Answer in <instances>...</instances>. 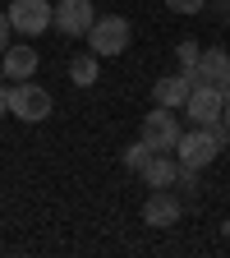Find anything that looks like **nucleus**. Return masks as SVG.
<instances>
[{"label": "nucleus", "mask_w": 230, "mask_h": 258, "mask_svg": "<svg viewBox=\"0 0 230 258\" xmlns=\"http://www.w3.org/2000/svg\"><path fill=\"white\" fill-rule=\"evenodd\" d=\"M10 115V97H5V88H0V120Z\"/></svg>", "instance_id": "19"}, {"label": "nucleus", "mask_w": 230, "mask_h": 258, "mask_svg": "<svg viewBox=\"0 0 230 258\" xmlns=\"http://www.w3.org/2000/svg\"><path fill=\"white\" fill-rule=\"evenodd\" d=\"M221 10H225V19H230V0H221Z\"/></svg>", "instance_id": "21"}, {"label": "nucleus", "mask_w": 230, "mask_h": 258, "mask_svg": "<svg viewBox=\"0 0 230 258\" xmlns=\"http://www.w3.org/2000/svg\"><path fill=\"white\" fill-rule=\"evenodd\" d=\"M207 5V0H166V10H175V14H198Z\"/></svg>", "instance_id": "16"}, {"label": "nucleus", "mask_w": 230, "mask_h": 258, "mask_svg": "<svg viewBox=\"0 0 230 258\" xmlns=\"http://www.w3.org/2000/svg\"><path fill=\"white\" fill-rule=\"evenodd\" d=\"M5 97H10V115L23 120V124H42V120L51 115V106H55V102H51V92H46L42 83H32V79L10 83Z\"/></svg>", "instance_id": "3"}, {"label": "nucleus", "mask_w": 230, "mask_h": 258, "mask_svg": "<svg viewBox=\"0 0 230 258\" xmlns=\"http://www.w3.org/2000/svg\"><path fill=\"white\" fill-rule=\"evenodd\" d=\"M129 42H134V28H129L124 14H97L92 28H88V51L97 60H115L129 51Z\"/></svg>", "instance_id": "2"}, {"label": "nucleus", "mask_w": 230, "mask_h": 258, "mask_svg": "<svg viewBox=\"0 0 230 258\" xmlns=\"http://www.w3.org/2000/svg\"><path fill=\"white\" fill-rule=\"evenodd\" d=\"M180 217H184L180 194H171V189H152L147 194V203H143V221L147 226H175Z\"/></svg>", "instance_id": "8"}, {"label": "nucleus", "mask_w": 230, "mask_h": 258, "mask_svg": "<svg viewBox=\"0 0 230 258\" xmlns=\"http://www.w3.org/2000/svg\"><path fill=\"white\" fill-rule=\"evenodd\" d=\"M225 92H230V79H225Z\"/></svg>", "instance_id": "22"}, {"label": "nucleus", "mask_w": 230, "mask_h": 258, "mask_svg": "<svg viewBox=\"0 0 230 258\" xmlns=\"http://www.w3.org/2000/svg\"><path fill=\"white\" fill-rule=\"evenodd\" d=\"M189 92H193V74H189V70H175V74H161V79L152 83V102H157V106L180 111Z\"/></svg>", "instance_id": "9"}, {"label": "nucleus", "mask_w": 230, "mask_h": 258, "mask_svg": "<svg viewBox=\"0 0 230 258\" xmlns=\"http://www.w3.org/2000/svg\"><path fill=\"white\" fill-rule=\"evenodd\" d=\"M180 120H175V111L171 106H152L147 115H143V129H138V139L152 148V152H175V143H180Z\"/></svg>", "instance_id": "4"}, {"label": "nucleus", "mask_w": 230, "mask_h": 258, "mask_svg": "<svg viewBox=\"0 0 230 258\" xmlns=\"http://www.w3.org/2000/svg\"><path fill=\"white\" fill-rule=\"evenodd\" d=\"M225 143H230V129H225V124H212V129L193 124L189 134H180V143H175V161H180V166H189V171H207L212 161L221 157Z\"/></svg>", "instance_id": "1"}, {"label": "nucleus", "mask_w": 230, "mask_h": 258, "mask_svg": "<svg viewBox=\"0 0 230 258\" xmlns=\"http://www.w3.org/2000/svg\"><path fill=\"white\" fill-rule=\"evenodd\" d=\"M221 106H225V88H212V83H193V92L184 97V115L193 120V124H203V129H212V124H221Z\"/></svg>", "instance_id": "6"}, {"label": "nucleus", "mask_w": 230, "mask_h": 258, "mask_svg": "<svg viewBox=\"0 0 230 258\" xmlns=\"http://www.w3.org/2000/svg\"><path fill=\"white\" fill-rule=\"evenodd\" d=\"M10 37H14V28H10V14L0 10V55H5V46H10Z\"/></svg>", "instance_id": "17"}, {"label": "nucleus", "mask_w": 230, "mask_h": 258, "mask_svg": "<svg viewBox=\"0 0 230 258\" xmlns=\"http://www.w3.org/2000/svg\"><path fill=\"white\" fill-rule=\"evenodd\" d=\"M0 79H5V70H0Z\"/></svg>", "instance_id": "23"}, {"label": "nucleus", "mask_w": 230, "mask_h": 258, "mask_svg": "<svg viewBox=\"0 0 230 258\" xmlns=\"http://www.w3.org/2000/svg\"><path fill=\"white\" fill-rule=\"evenodd\" d=\"M92 19H97L92 0H51V28L64 37H88Z\"/></svg>", "instance_id": "7"}, {"label": "nucleus", "mask_w": 230, "mask_h": 258, "mask_svg": "<svg viewBox=\"0 0 230 258\" xmlns=\"http://www.w3.org/2000/svg\"><path fill=\"white\" fill-rule=\"evenodd\" d=\"M5 14H10V28L19 32V37L37 42L42 32L51 28V0H10Z\"/></svg>", "instance_id": "5"}, {"label": "nucleus", "mask_w": 230, "mask_h": 258, "mask_svg": "<svg viewBox=\"0 0 230 258\" xmlns=\"http://www.w3.org/2000/svg\"><path fill=\"white\" fill-rule=\"evenodd\" d=\"M225 79H230V55H225V46H203L198 51V64H193V83L225 88Z\"/></svg>", "instance_id": "10"}, {"label": "nucleus", "mask_w": 230, "mask_h": 258, "mask_svg": "<svg viewBox=\"0 0 230 258\" xmlns=\"http://www.w3.org/2000/svg\"><path fill=\"white\" fill-rule=\"evenodd\" d=\"M147 157H152V148H147L143 139H138V143H129V148L120 152V161H124L129 171H143V161H147Z\"/></svg>", "instance_id": "14"}, {"label": "nucleus", "mask_w": 230, "mask_h": 258, "mask_svg": "<svg viewBox=\"0 0 230 258\" xmlns=\"http://www.w3.org/2000/svg\"><path fill=\"white\" fill-rule=\"evenodd\" d=\"M198 51H203L198 42H193V37H184V42L175 46V60H180V70H189V74H193V64H198Z\"/></svg>", "instance_id": "15"}, {"label": "nucleus", "mask_w": 230, "mask_h": 258, "mask_svg": "<svg viewBox=\"0 0 230 258\" xmlns=\"http://www.w3.org/2000/svg\"><path fill=\"white\" fill-rule=\"evenodd\" d=\"M221 124L230 129V92H225V106H221Z\"/></svg>", "instance_id": "18"}, {"label": "nucleus", "mask_w": 230, "mask_h": 258, "mask_svg": "<svg viewBox=\"0 0 230 258\" xmlns=\"http://www.w3.org/2000/svg\"><path fill=\"white\" fill-rule=\"evenodd\" d=\"M221 235H225V240H230V221H225V226H221Z\"/></svg>", "instance_id": "20"}, {"label": "nucleus", "mask_w": 230, "mask_h": 258, "mask_svg": "<svg viewBox=\"0 0 230 258\" xmlns=\"http://www.w3.org/2000/svg\"><path fill=\"white\" fill-rule=\"evenodd\" d=\"M97 74H102V60H97L92 51H83V55L69 60V83H74V88H92Z\"/></svg>", "instance_id": "13"}, {"label": "nucleus", "mask_w": 230, "mask_h": 258, "mask_svg": "<svg viewBox=\"0 0 230 258\" xmlns=\"http://www.w3.org/2000/svg\"><path fill=\"white\" fill-rule=\"evenodd\" d=\"M0 70H5V79H32L37 74V46H28V42H10L5 55H0Z\"/></svg>", "instance_id": "11"}, {"label": "nucleus", "mask_w": 230, "mask_h": 258, "mask_svg": "<svg viewBox=\"0 0 230 258\" xmlns=\"http://www.w3.org/2000/svg\"><path fill=\"white\" fill-rule=\"evenodd\" d=\"M143 184L147 189H171L175 184V175H180V161H175V152H152L147 161H143Z\"/></svg>", "instance_id": "12"}]
</instances>
